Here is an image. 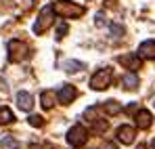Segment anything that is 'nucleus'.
I'll return each instance as SVG.
<instances>
[{
	"label": "nucleus",
	"mask_w": 155,
	"mask_h": 149,
	"mask_svg": "<svg viewBox=\"0 0 155 149\" xmlns=\"http://www.w3.org/2000/svg\"><path fill=\"white\" fill-rule=\"evenodd\" d=\"M52 11L65 19H76V17H82L84 15V6L82 4H76L71 0H57L52 4Z\"/></svg>",
	"instance_id": "f257e3e1"
},
{
	"label": "nucleus",
	"mask_w": 155,
	"mask_h": 149,
	"mask_svg": "<svg viewBox=\"0 0 155 149\" xmlns=\"http://www.w3.org/2000/svg\"><path fill=\"white\" fill-rule=\"evenodd\" d=\"M27 55H29V46L25 42H21V40H11L8 42V61L19 63V61L27 59Z\"/></svg>",
	"instance_id": "f03ea898"
},
{
	"label": "nucleus",
	"mask_w": 155,
	"mask_h": 149,
	"mask_svg": "<svg viewBox=\"0 0 155 149\" xmlns=\"http://www.w3.org/2000/svg\"><path fill=\"white\" fill-rule=\"evenodd\" d=\"M52 21H54V11H52V6H44V8L40 11V15H38V21L34 23V34H44L52 25Z\"/></svg>",
	"instance_id": "7ed1b4c3"
},
{
	"label": "nucleus",
	"mask_w": 155,
	"mask_h": 149,
	"mask_svg": "<svg viewBox=\"0 0 155 149\" xmlns=\"http://www.w3.org/2000/svg\"><path fill=\"white\" fill-rule=\"evenodd\" d=\"M111 69L109 67H103V69H99L97 74L90 78V88L92 90H105V88H109V84H111Z\"/></svg>",
	"instance_id": "20e7f679"
},
{
	"label": "nucleus",
	"mask_w": 155,
	"mask_h": 149,
	"mask_svg": "<svg viewBox=\"0 0 155 149\" xmlns=\"http://www.w3.org/2000/svg\"><path fill=\"white\" fill-rule=\"evenodd\" d=\"M86 141H88V132H86V128L82 124H76V126L69 128V132H67V143H69L71 147H82Z\"/></svg>",
	"instance_id": "39448f33"
},
{
	"label": "nucleus",
	"mask_w": 155,
	"mask_h": 149,
	"mask_svg": "<svg viewBox=\"0 0 155 149\" xmlns=\"http://www.w3.org/2000/svg\"><path fill=\"white\" fill-rule=\"evenodd\" d=\"M117 61H120L124 67H128L130 72H136V69H140V65H143L140 57H138V55H132V52H128V55H122Z\"/></svg>",
	"instance_id": "423d86ee"
},
{
	"label": "nucleus",
	"mask_w": 155,
	"mask_h": 149,
	"mask_svg": "<svg viewBox=\"0 0 155 149\" xmlns=\"http://www.w3.org/2000/svg\"><path fill=\"white\" fill-rule=\"evenodd\" d=\"M57 97H59V101H61L63 105H69V103L78 97V90H76V86H71V84H63Z\"/></svg>",
	"instance_id": "0eeeda50"
},
{
	"label": "nucleus",
	"mask_w": 155,
	"mask_h": 149,
	"mask_svg": "<svg viewBox=\"0 0 155 149\" xmlns=\"http://www.w3.org/2000/svg\"><path fill=\"white\" fill-rule=\"evenodd\" d=\"M115 134H117V141H120V143H124V145L134 143V137H136V132H134V128H132V126H120Z\"/></svg>",
	"instance_id": "6e6552de"
},
{
	"label": "nucleus",
	"mask_w": 155,
	"mask_h": 149,
	"mask_svg": "<svg viewBox=\"0 0 155 149\" xmlns=\"http://www.w3.org/2000/svg\"><path fill=\"white\" fill-rule=\"evenodd\" d=\"M134 120H136V126H138V128H143V130H147L149 126L153 124V116H151V111H147V109L136 111Z\"/></svg>",
	"instance_id": "1a4fd4ad"
},
{
	"label": "nucleus",
	"mask_w": 155,
	"mask_h": 149,
	"mask_svg": "<svg viewBox=\"0 0 155 149\" xmlns=\"http://www.w3.org/2000/svg\"><path fill=\"white\" fill-rule=\"evenodd\" d=\"M138 57L140 59H155V40H145L138 46Z\"/></svg>",
	"instance_id": "9d476101"
},
{
	"label": "nucleus",
	"mask_w": 155,
	"mask_h": 149,
	"mask_svg": "<svg viewBox=\"0 0 155 149\" xmlns=\"http://www.w3.org/2000/svg\"><path fill=\"white\" fill-rule=\"evenodd\" d=\"M17 107L23 109V111H31V107H34V97H31L29 93H25V90L17 93Z\"/></svg>",
	"instance_id": "9b49d317"
},
{
	"label": "nucleus",
	"mask_w": 155,
	"mask_h": 149,
	"mask_svg": "<svg viewBox=\"0 0 155 149\" xmlns=\"http://www.w3.org/2000/svg\"><path fill=\"white\" fill-rule=\"evenodd\" d=\"M122 86L126 88V90H134V88H138V76L134 74H126L124 78H122Z\"/></svg>",
	"instance_id": "f8f14e48"
},
{
	"label": "nucleus",
	"mask_w": 155,
	"mask_h": 149,
	"mask_svg": "<svg viewBox=\"0 0 155 149\" xmlns=\"http://www.w3.org/2000/svg\"><path fill=\"white\" fill-rule=\"evenodd\" d=\"M40 99H42V107H44V109H52V107H54L57 95H54V90H44Z\"/></svg>",
	"instance_id": "ddd939ff"
},
{
	"label": "nucleus",
	"mask_w": 155,
	"mask_h": 149,
	"mask_svg": "<svg viewBox=\"0 0 155 149\" xmlns=\"http://www.w3.org/2000/svg\"><path fill=\"white\" fill-rule=\"evenodd\" d=\"M86 65L82 63V61H65L63 63V69L67 72V74H76V72H80V69H84Z\"/></svg>",
	"instance_id": "4468645a"
},
{
	"label": "nucleus",
	"mask_w": 155,
	"mask_h": 149,
	"mask_svg": "<svg viewBox=\"0 0 155 149\" xmlns=\"http://www.w3.org/2000/svg\"><path fill=\"white\" fill-rule=\"evenodd\" d=\"M103 109L109 113V116H115V113H120V111H122V105H120L117 101H107V103L103 105Z\"/></svg>",
	"instance_id": "2eb2a0df"
},
{
	"label": "nucleus",
	"mask_w": 155,
	"mask_h": 149,
	"mask_svg": "<svg viewBox=\"0 0 155 149\" xmlns=\"http://www.w3.org/2000/svg\"><path fill=\"white\" fill-rule=\"evenodd\" d=\"M13 120H15L13 111H11L8 107H0V126H2V124H8V122H13Z\"/></svg>",
	"instance_id": "dca6fc26"
},
{
	"label": "nucleus",
	"mask_w": 155,
	"mask_h": 149,
	"mask_svg": "<svg viewBox=\"0 0 155 149\" xmlns=\"http://www.w3.org/2000/svg\"><path fill=\"white\" fill-rule=\"evenodd\" d=\"M0 147L2 149H19V143H17L13 137H4V139L0 141Z\"/></svg>",
	"instance_id": "f3484780"
},
{
	"label": "nucleus",
	"mask_w": 155,
	"mask_h": 149,
	"mask_svg": "<svg viewBox=\"0 0 155 149\" xmlns=\"http://www.w3.org/2000/svg\"><path fill=\"white\" fill-rule=\"evenodd\" d=\"M111 34H113V38H122V34H124V27L120 23H111Z\"/></svg>",
	"instance_id": "a211bd4d"
},
{
	"label": "nucleus",
	"mask_w": 155,
	"mask_h": 149,
	"mask_svg": "<svg viewBox=\"0 0 155 149\" xmlns=\"http://www.w3.org/2000/svg\"><path fill=\"white\" fill-rule=\"evenodd\" d=\"M29 124L40 128V126H44V118H42V116H29Z\"/></svg>",
	"instance_id": "6ab92c4d"
},
{
	"label": "nucleus",
	"mask_w": 155,
	"mask_h": 149,
	"mask_svg": "<svg viewBox=\"0 0 155 149\" xmlns=\"http://www.w3.org/2000/svg\"><path fill=\"white\" fill-rule=\"evenodd\" d=\"M65 34H67V25L61 23V25H59V29H57V38H63Z\"/></svg>",
	"instance_id": "aec40b11"
},
{
	"label": "nucleus",
	"mask_w": 155,
	"mask_h": 149,
	"mask_svg": "<svg viewBox=\"0 0 155 149\" xmlns=\"http://www.w3.org/2000/svg\"><path fill=\"white\" fill-rule=\"evenodd\" d=\"M101 149H117V145H115V143H111V141H105L103 145H101Z\"/></svg>",
	"instance_id": "412c9836"
},
{
	"label": "nucleus",
	"mask_w": 155,
	"mask_h": 149,
	"mask_svg": "<svg viewBox=\"0 0 155 149\" xmlns=\"http://www.w3.org/2000/svg\"><path fill=\"white\" fill-rule=\"evenodd\" d=\"M97 25H103V13L97 15Z\"/></svg>",
	"instance_id": "4be33fe9"
},
{
	"label": "nucleus",
	"mask_w": 155,
	"mask_h": 149,
	"mask_svg": "<svg viewBox=\"0 0 155 149\" xmlns=\"http://www.w3.org/2000/svg\"><path fill=\"white\" fill-rule=\"evenodd\" d=\"M151 149H155V139H153V141H151Z\"/></svg>",
	"instance_id": "5701e85b"
},
{
	"label": "nucleus",
	"mask_w": 155,
	"mask_h": 149,
	"mask_svg": "<svg viewBox=\"0 0 155 149\" xmlns=\"http://www.w3.org/2000/svg\"><path fill=\"white\" fill-rule=\"evenodd\" d=\"M153 105H155V103H153Z\"/></svg>",
	"instance_id": "b1692460"
}]
</instances>
